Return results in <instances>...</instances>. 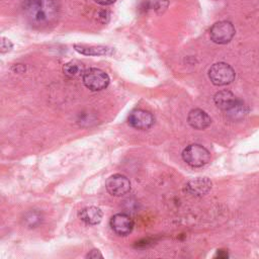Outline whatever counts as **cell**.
Here are the masks:
<instances>
[{"instance_id": "cell-1", "label": "cell", "mask_w": 259, "mask_h": 259, "mask_svg": "<svg viewBox=\"0 0 259 259\" xmlns=\"http://www.w3.org/2000/svg\"><path fill=\"white\" fill-rule=\"evenodd\" d=\"M23 13L34 27H47L57 21L60 6L57 0H24Z\"/></svg>"}, {"instance_id": "cell-2", "label": "cell", "mask_w": 259, "mask_h": 259, "mask_svg": "<svg viewBox=\"0 0 259 259\" xmlns=\"http://www.w3.org/2000/svg\"><path fill=\"white\" fill-rule=\"evenodd\" d=\"M183 160L192 167H202L210 160V154L206 148L198 144L187 146L182 152Z\"/></svg>"}, {"instance_id": "cell-3", "label": "cell", "mask_w": 259, "mask_h": 259, "mask_svg": "<svg viewBox=\"0 0 259 259\" xmlns=\"http://www.w3.org/2000/svg\"><path fill=\"white\" fill-rule=\"evenodd\" d=\"M83 84L91 91H100L105 89L109 84L108 75L98 69V68H89L86 69L82 75Z\"/></svg>"}, {"instance_id": "cell-4", "label": "cell", "mask_w": 259, "mask_h": 259, "mask_svg": "<svg viewBox=\"0 0 259 259\" xmlns=\"http://www.w3.org/2000/svg\"><path fill=\"white\" fill-rule=\"evenodd\" d=\"M208 77L212 84L224 86L232 83L235 79L234 69L227 63H215L208 70Z\"/></svg>"}, {"instance_id": "cell-5", "label": "cell", "mask_w": 259, "mask_h": 259, "mask_svg": "<svg viewBox=\"0 0 259 259\" xmlns=\"http://www.w3.org/2000/svg\"><path fill=\"white\" fill-rule=\"evenodd\" d=\"M209 35L213 42L219 45H225L231 41L234 37L235 27L230 21H218L210 27Z\"/></svg>"}, {"instance_id": "cell-6", "label": "cell", "mask_w": 259, "mask_h": 259, "mask_svg": "<svg viewBox=\"0 0 259 259\" xmlns=\"http://www.w3.org/2000/svg\"><path fill=\"white\" fill-rule=\"evenodd\" d=\"M105 188L113 196H121L131 190L128 178L121 174H113L105 181Z\"/></svg>"}, {"instance_id": "cell-7", "label": "cell", "mask_w": 259, "mask_h": 259, "mask_svg": "<svg viewBox=\"0 0 259 259\" xmlns=\"http://www.w3.org/2000/svg\"><path fill=\"white\" fill-rule=\"evenodd\" d=\"M131 126L138 130H149L155 122V118L150 111L145 109H135L133 110L127 118Z\"/></svg>"}, {"instance_id": "cell-8", "label": "cell", "mask_w": 259, "mask_h": 259, "mask_svg": "<svg viewBox=\"0 0 259 259\" xmlns=\"http://www.w3.org/2000/svg\"><path fill=\"white\" fill-rule=\"evenodd\" d=\"M110 227L116 235L126 236L133 231L134 222L128 214L120 212L110 219Z\"/></svg>"}, {"instance_id": "cell-9", "label": "cell", "mask_w": 259, "mask_h": 259, "mask_svg": "<svg viewBox=\"0 0 259 259\" xmlns=\"http://www.w3.org/2000/svg\"><path fill=\"white\" fill-rule=\"evenodd\" d=\"M188 123L195 130H204L211 123L210 116L202 109L195 108L189 111L187 116Z\"/></svg>"}, {"instance_id": "cell-10", "label": "cell", "mask_w": 259, "mask_h": 259, "mask_svg": "<svg viewBox=\"0 0 259 259\" xmlns=\"http://www.w3.org/2000/svg\"><path fill=\"white\" fill-rule=\"evenodd\" d=\"M213 101L219 108L225 111H229L231 108H233L237 104L239 100L231 91L221 90L215 93L213 97Z\"/></svg>"}, {"instance_id": "cell-11", "label": "cell", "mask_w": 259, "mask_h": 259, "mask_svg": "<svg viewBox=\"0 0 259 259\" xmlns=\"http://www.w3.org/2000/svg\"><path fill=\"white\" fill-rule=\"evenodd\" d=\"M211 188V182L205 177H199L193 180H190L186 184L187 191L195 196H201L207 193Z\"/></svg>"}, {"instance_id": "cell-12", "label": "cell", "mask_w": 259, "mask_h": 259, "mask_svg": "<svg viewBox=\"0 0 259 259\" xmlns=\"http://www.w3.org/2000/svg\"><path fill=\"white\" fill-rule=\"evenodd\" d=\"M79 218L87 225H97L102 219V211L96 206H87L80 210Z\"/></svg>"}, {"instance_id": "cell-13", "label": "cell", "mask_w": 259, "mask_h": 259, "mask_svg": "<svg viewBox=\"0 0 259 259\" xmlns=\"http://www.w3.org/2000/svg\"><path fill=\"white\" fill-rule=\"evenodd\" d=\"M74 49L81 55L85 56H103L110 52V49L104 46H87V45H74Z\"/></svg>"}, {"instance_id": "cell-14", "label": "cell", "mask_w": 259, "mask_h": 259, "mask_svg": "<svg viewBox=\"0 0 259 259\" xmlns=\"http://www.w3.org/2000/svg\"><path fill=\"white\" fill-rule=\"evenodd\" d=\"M85 70L86 69L84 67V64L76 60L66 63L63 67V73L69 78H76L78 76H81L83 75Z\"/></svg>"}, {"instance_id": "cell-15", "label": "cell", "mask_w": 259, "mask_h": 259, "mask_svg": "<svg viewBox=\"0 0 259 259\" xmlns=\"http://www.w3.org/2000/svg\"><path fill=\"white\" fill-rule=\"evenodd\" d=\"M41 221H42L41 213L36 210H30V211L26 212L23 218V222L28 228L37 227L41 223Z\"/></svg>"}, {"instance_id": "cell-16", "label": "cell", "mask_w": 259, "mask_h": 259, "mask_svg": "<svg viewBox=\"0 0 259 259\" xmlns=\"http://www.w3.org/2000/svg\"><path fill=\"white\" fill-rule=\"evenodd\" d=\"M227 112L230 114V116L232 118L240 119V118H243L246 115L247 107H246V105L242 101L239 100L237 102V104L233 108H231L229 111H227Z\"/></svg>"}, {"instance_id": "cell-17", "label": "cell", "mask_w": 259, "mask_h": 259, "mask_svg": "<svg viewBox=\"0 0 259 259\" xmlns=\"http://www.w3.org/2000/svg\"><path fill=\"white\" fill-rule=\"evenodd\" d=\"M12 47H13V45L9 39H7L5 37L1 38V53H6V52L10 51L12 49Z\"/></svg>"}, {"instance_id": "cell-18", "label": "cell", "mask_w": 259, "mask_h": 259, "mask_svg": "<svg viewBox=\"0 0 259 259\" xmlns=\"http://www.w3.org/2000/svg\"><path fill=\"white\" fill-rule=\"evenodd\" d=\"M86 258H102V254L99 252V250L93 249L86 255Z\"/></svg>"}, {"instance_id": "cell-19", "label": "cell", "mask_w": 259, "mask_h": 259, "mask_svg": "<svg viewBox=\"0 0 259 259\" xmlns=\"http://www.w3.org/2000/svg\"><path fill=\"white\" fill-rule=\"evenodd\" d=\"M96 3L103 5V6H107V5H111L113 4L116 0H94Z\"/></svg>"}]
</instances>
